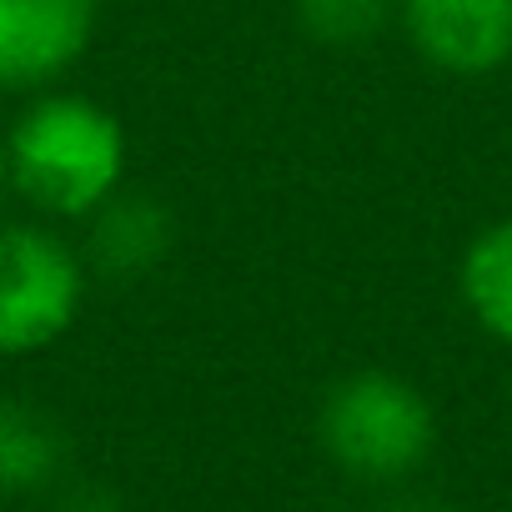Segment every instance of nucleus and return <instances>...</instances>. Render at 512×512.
<instances>
[{"mask_svg":"<svg viewBox=\"0 0 512 512\" xmlns=\"http://www.w3.org/2000/svg\"><path fill=\"white\" fill-rule=\"evenodd\" d=\"M6 176L51 216H91L126 181V131L91 96H41L6 136Z\"/></svg>","mask_w":512,"mask_h":512,"instance_id":"nucleus-1","label":"nucleus"},{"mask_svg":"<svg viewBox=\"0 0 512 512\" xmlns=\"http://www.w3.org/2000/svg\"><path fill=\"white\" fill-rule=\"evenodd\" d=\"M317 442L337 472L372 487L417 477L437 447V412L427 392L397 372H352L317 407Z\"/></svg>","mask_w":512,"mask_h":512,"instance_id":"nucleus-2","label":"nucleus"},{"mask_svg":"<svg viewBox=\"0 0 512 512\" xmlns=\"http://www.w3.org/2000/svg\"><path fill=\"white\" fill-rule=\"evenodd\" d=\"M86 302V262L46 226H0V357L56 347Z\"/></svg>","mask_w":512,"mask_h":512,"instance_id":"nucleus-3","label":"nucleus"},{"mask_svg":"<svg viewBox=\"0 0 512 512\" xmlns=\"http://www.w3.org/2000/svg\"><path fill=\"white\" fill-rule=\"evenodd\" d=\"M96 36V0H0V91L61 81Z\"/></svg>","mask_w":512,"mask_h":512,"instance_id":"nucleus-4","label":"nucleus"},{"mask_svg":"<svg viewBox=\"0 0 512 512\" xmlns=\"http://www.w3.org/2000/svg\"><path fill=\"white\" fill-rule=\"evenodd\" d=\"M397 21L447 76H492L512 61V0H397Z\"/></svg>","mask_w":512,"mask_h":512,"instance_id":"nucleus-5","label":"nucleus"},{"mask_svg":"<svg viewBox=\"0 0 512 512\" xmlns=\"http://www.w3.org/2000/svg\"><path fill=\"white\" fill-rule=\"evenodd\" d=\"M171 251V216L146 191H116L91 211L86 256L106 277H146Z\"/></svg>","mask_w":512,"mask_h":512,"instance_id":"nucleus-6","label":"nucleus"},{"mask_svg":"<svg viewBox=\"0 0 512 512\" xmlns=\"http://www.w3.org/2000/svg\"><path fill=\"white\" fill-rule=\"evenodd\" d=\"M61 467H66L61 422L26 397H0V497L51 492Z\"/></svg>","mask_w":512,"mask_h":512,"instance_id":"nucleus-7","label":"nucleus"},{"mask_svg":"<svg viewBox=\"0 0 512 512\" xmlns=\"http://www.w3.org/2000/svg\"><path fill=\"white\" fill-rule=\"evenodd\" d=\"M457 287L477 327L512 347V216L482 226L457 267Z\"/></svg>","mask_w":512,"mask_h":512,"instance_id":"nucleus-8","label":"nucleus"},{"mask_svg":"<svg viewBox=\"0 0 512 512\" xmlns=\"http://www.w3.org/2000/svg\"><path fill=\"white\" fill-rule=\"evenodd\" d=\"M297 21L322 46H362L397 21V0H292Z\"/></svg>","mask_w":512,"mask_h":512,"instance_id":"nucleus-9","label":"nucleus"},{"mask_svg":"<svg viewBox=\"0 0 512 512\" xmlns=\"http://www.w3.org/2000/svg\"><path fill=\"white\" fill-rule=\"evenodd\" d=\"M56 512H121V497H116L111 487L81 482V487H71V492L56 502Z\"/></svg>","mask_w":512,"mask_h":512,"instance_id":"nucleus-10","label":"nucleus"},{"mask_svg":"<svg viewBox=\"0 0 512 512\" xmlns=\"http://www.w3.org/2000/svg\"><path fill=\"white\" fill-rule=\"evenodd\" d=\"M382 512H457L447 497H437V492H397Z\"/></svg>","mask_w":512,"mask_h":512,"instance_id":"nucleus-11","label":"nucleus"},{"mask_svg":"<svg viewBox=\"0 0 512 512\" xmlns=\"http://www.w3.org/2000/svg\"><path fill=\"white\" fill-rule=\"evenodd\" d=\"M11 176H6V146H0V186H6Z\"/></svg>","mask_w":512,"mask_h":512,"instance_id":"nucleus-12","label":"nucleus"}]
</instances>
